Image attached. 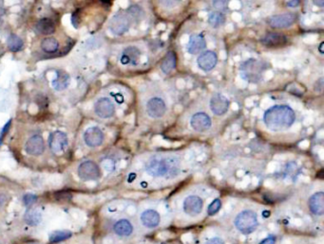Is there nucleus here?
Returning <instances> with one entry per match:
<instances>
[{"label":"nucleus","mask_w":324,"mask_h":244,"mask_svg":"<svg viewBox=\"0 0 324 244\" xmlns=\"http://www.w3.org/2000/svg\"><path fill=\"white\" fill-rule=\"evenodd\" d=\"M296 17L297 15L292 12L280 13L271 16L268 19V23L271 26V28L274 29H285L295 23Z\"/></svg>","instance_id":"6e6552de"},{"label":"nucleus","mask_w":324,"mask_h":244,"mask_svg":"<svg viewBox=\"0 0 324 244\" xmlns=\"http://www.w3.org/2000/svg\"><path fill=\"white\" fill-rule=\"evenodd\" d=\"M183 208L185 214L189 215L190 217H196L201 214L204 208V202L201 198L196 195H191L185 199Z\"/></svg>","instance_id":"1a4fd4ad"},{"label":"nucleus","mask_w":324,"mask_h":244,"mask_svg":"<svg viewBox=\"0 0 324 244\" xmlns=\"http://www.w3.org/2000/svg\"><path fill=\"white\" fill-rule=\"evenodd\" d=\"M208 23L212 28L217 29L226 23V15L223 12H212L208 17Z\"/></svg>","instance_id":"c85d7f7f"},{"label":"nucleus","mask_w":324,"mask_h":244,"mask_svg":"<svg viewBox=\"0 0 324 244\" xmlns=\"http://www.w3.org/2000/svg\"><path fill=\"white\" fill-rule=\"evenodd\" d=\"M190 124L196 132L203 133L211 127L212 121L210 116L204 113H196L190 119Z\"/></svg>","instance_id":"f3484780"},{"label":"nucleus","mask_w":324,"mask_h":244,"mask_svg":"<svg viewBox=\"0 0 324 244\" xmlns=\"http://www.w3.org/2000/svg\"><path fill=\"white\" fill-rule=\"evenodd\" d=\"M48 147L55 154L63 153L68 147V137L61 131H55L48 138Z\"/></svg>","instance_id":"423d86ee"},{"label":"nucleus","mask_w":324,"mask_h":244,"mask_svg":"<svg viewBox=\"0 0 324 244\" xmlns=\"http://www.w3.org/2000/svg\"><path fill=\"white\" fill-rule=\"evenodd\" d=\"M314 4L317 5V6H320V7H324V0H321V1H314Z\"/></svg>","instance_id":"a19ab883"},{"label":"nucleus","mask_w":324,"mask_h":244,"mask_svg":"<svg viewBox=\"0 0 324 244\" xmlns=\"http://www.w3.org/2000/svg\"><path fill=\"white\" fill-rule=\"evenodd\" d=\"M177 65V55L173 50L168 51L161 63V70L165 74H169L175 70Z\"/></svg>","instance_id":"5701e85b"},{"label":"nucleus","mask_w":324,"mask_h":244,"mask_svg":"<svg viewBox=\"0 0 324 244\" xmlns=\"http://www.w3.org/2000/svg\"><path fill=\"white\" fill-rule=\"evenodd\" d=\"M85 143L92 148L100 146L104 141V134L98 127H90L85 131Z\"/></svg>","instance_id":"2eb2a0df"},{"label":"nucleus","mask_w":324,"mask_h":244,"mask_svg":"<svg viewBox=\"0 0 324 244\" xmlns=\"http://www.w3.org/2000/svg\"><path fill=\"white\" fill-rule=\"evenodd\" d=\"M78 176L84 181H94L100 178L101 171L96 163L85 161L81 163L77 170Z\"/></svg>","instance_id":"39448f33"},{"label":"nucleus","mask_w":324,"mask_h":244,"mask_svg":"<svg viewBox=\"0 0 324 244\" xmlns=\"http://www.w3.org/2000/svg\"><path fill=\"white\" fill-rule=\"evenodd\" d=\"M300 1H299V0H294V1H288L287 3H286V5L288 6V7H291V8H294V7H297V6H299L300 5Z\"/></svg>","instance_id":"ea45409f"},{"label":"nucleus","mask_w":324,"mask_h":244,"mask_svg":"<svg viewBox=\"0 0 324 244\" xmlns=\"http://www.w3.org/2000/svg\"><path fill=\"white\" fill-rule=\"evenodd\" d=\"M24 220L31 226H37L42 221V213L38 209H30L26 212Z\"/></svg>","instance_id":"a878e982"},{"label":"nucleus","mask_w":324,"mask_h":244,"mask_svg":"<svg viewBox=\"0 0 324 244\" xmlns=\"http://www.w3.org/2000/svg\"><path fill=\"white\" fill-rule=\"evenodd\" d=\"M70 81H71V78L68 73L62 70H56V78L52 81L51 85L55 90L62 91L68 87Z\"/></svg>","instance_id":"4be33fe9"},{"label":"nucleus","mask_w":324,"mask_h":244,"mask_svg":"<svg viewBox=\"0 0 324 244\" xmlns=\"http://www.w3.org/2000/svg\"><path fill=\"white\" fill-rule=\"evenodd\" d=\"M130 25H131V17L128 15V13L119 12L116 15H114L113 18L110 20L109 29L114 35H122L129 30Z\"/></svg>","instance_id":"0eeeda50"},{"label":"nucleus","mask_w":324,"mask_h":244,"mask_svg":"<svg viewBox=\"0 0 324 244\" xmlns=\"http://www.w3.org/2000/svg\"><path fill=\"white\" fill-rule=\"evenodd\" d=\"M218 57L214 51L206 50L201 53V55L198 57L197 64L199 68L204 71H210L216 67Z\"/></svg>","instance_id":"dca6fc26"},{"label":"nucleus","mask_w":324,"mask_h":244,"mask_svg":"<svg viewBox=\"0 0 324 244\" xmlns=\"http://www.w3.org/2000/svg\"><path fill=\"white\" fill-rule=\"evenodd\" d=\"M161 218L159 213L153 209H147L144 211L141 215V221L145 227L154 228L160 223Z\"/></svg>","instance_id":"412c9836"},{"label":"nucleus","mask_w":324,"mask_h":244,"mask_svg":"<svg viewBox=\"0 0 324 244\" xmlns=\"http://www.w3.org/2000/svg\"><path fill=\"white\" fill-rule=\"evenodd\" d=\"M324 78H321V79H319L318 81H316L315 84H314V90H315V92H317V93H322V92L324 91Z\"/></svg>","instance_id":"f704fd0d"},{"label":"nucleus","mask_w":324,"mask_h":244,"mask_svg":"<svg viewBox=\"0 0 324 244\" xmlns=\"http://www.w3.org/2000/svg\"><path fill=\"white\" fill-rule=\"evenodd\" d=\"M210 109L216 116H223L228 112L229 101L223 94H214L210 100Z\"/></svg>","instance_id":"9d476101"},{"label":"nucleus","mask_w":324,"mask_h":244,"mask_svg":"<svg viewBox=\"0 0 324 244\" xmlns=\"http://www.w3.org/2000/svg\"><path fill=\"white\" fill-rule=\"evenodd\" d=\"M36 31L40 35H52L55 32V24L49 18H42L36 24Z\"/></svg>","instance_id":"b1692460"},{"label":"nucleus","mask_w":324,"mask_h":244,"mask_svg":"<svg viewBox=\"0 0 324 244\" xmlns=\"http://www.w3.org/2000/svg\"><path fill=\"white\" fill-rule=\"evenodd\" d=\"M167 106L160 98H152L146 103V114L151 118H160L165 115Z\"/></svg>","instance_id":"9b49d317"},{"label":"nucleus","mask_w":324,"mask_h":244,"mask_svg":"<svg viewBox=\"0 0 324 244\" xmlns=\"http://www.w3.org/2000/svg\"><path fill=\"white\" fill-rule=\"evenodd\" d=\"M261 43L264 47L270 48L284 47L288 43V38L286 35L278 33H268L262 37Z\"/></svg>","instance_id":"f8f14e48"},{"label":"nucleus","mask_w":324,"mask_h":244,"mask_svg":"<svg viewBox=\"0 0 324 244\" xmlns=\"http://www.w3.org/2000/svg\"><path fill=\"white\" fill-rule=\"evenodd\" d=\"M127 13L131 18L138 20V19L142 18L144 12H143V9L141 7H139L138 5H134L127 11Z\"/></svg>","instance_id":"7c9ffc66"},{"label":"nucleus","mask_w":324,"mask_h":244,"mask_svg":"<svg viewBox=\"0 0 324 244\" xmlns=\"http://www.w3.org/2000/svg\"><path fill=\"white\" fill-rule=\"evenodd\" d=\"M309 209L313 214L322 216L324 213V193L317 192L309 199Z\"/></svg>","instance_id":"aec40b11"},{"label":"nucleus","mask_w":324,"mask_h":244,"mask_svg":"<svg viewBox=\"0 0 324 244\" xmlns=\"http://www.w3.org/2000/svg\"><path fill=\"white\" fill-rule=\"evenodd\" d=\"M221 207H222L221 200L220 199H215L208 207V209H207L208 215H210V216L215 215L216 213L219 212V210L221 209Z\"/></svg>","instance_id":"2f4dec72"},{"label":"nucleus","mask_w":324,"mask_h":244,"mask_svg":"<svg viewBox=\"0 0 324 244\" xmlns=\"http://www.w3.org/2000/svg\"><path fill=\"white\" fill-rule=\"evenodd\" d=\"M275 243H276L275 238L274 237H269V238L264 240L260 244H275Z\"/></svg>","instance_id":"58836bf2"},{"label":"nucleus","mask_w":324,"mask_h":244,"mask_svg":"<svg viewBox=\"0 0 324 244\" xmlns=\"http://www.w3.org/2000/svg\"><path fill=\"white\" fill-rule=\"evenodd\" d=\"M206 47V42L203 35H194L190 37L187 44V52L191 55H197Z\"/></svg>","instance_id":"6ab92c4d"},{"label":"nucleus","mask_w":324,"mask_h":244,"mask_svg":"<svg viewBox=\"0 0 324 244\" xmlns=\"http://www.w3.org/2000/svg\"><path fill=\"white\" fill-rule=\"evenodd\" d=\"M141 57L140 50L135 47H129L124 49L121 55V64L124 66L132 65L137 66Z\"/></svg>","instance_id":"a211bd4d"},{"label":"nucleus","mask_w":324,"mask_h":244,"mask_svg":"<svg viewBox=\"0 0 324 244\" xmlns=\"http://www.w3.org/2000/svg\"><path fill=\"white\" fill-rule=\"evenodd\" d=\"M95 114L101 118H108L114 115V105L108 98H101L94 105Z\"/></svg>","instance_id":"4468645a"},{"label":"nucleus","mask_w":324,"mask_h":244,"mask_svg":"<svg viewBox=\"0 0 324 244\" xmlns=\"http://www.w3.org/2000/svg\"><path fill=\"white\" fill-rule=\"evenodd\" d=\"M161 3L165 6V7H174L176 5H178L180 2L179 1H161Z\"/></svg>","instance_id":"e433bc0d"},{"label":"nucleus","mask_w":324,"mask_h":244,"mask_svg":"<svg viewBox=\"0 0 324 244\" xmlns=\"http://www.w3.org/2000/svg\"><path fill=\"white\" fill-rule=\"evenodd\" d=\"M1 143H2V138H0V145H1Z\"/></svg>","instance_id":"37998d69"},{"label":"nucleus","mask_w":324,"mask_h":244,"mask_svg":"<svg viewBox=\"0 0 324 244\" xmlns=\"http://www.w3.org/2000/svg\"><path fill=\"white\" fill-rule=\"evenodd\" d=\"M269 65L258 59H248L240 65V76L245 81L258 83L262 81L264 73L268 70Z\"/></svg>","instance_id":"7ed1b4c3"},{"label":"nucleus","mask_w":324,"mask_h":244,"mask_svg":"<svg viewBox=\"0 0 324 244\" xmlns=\"http://www.w3.org/2000/svg\"><path fill=\"white\" fill-rule=\"evenodd\" d=\"M37 201V197L35 194H26L24 197H23V203H24L25 206L26 207H30V206H33L35 203Z\"/></svg>","instance_id":"72a5a7b5"},{"label":"nucleus","mask_w":324,"mask_h":244,"mask_svg":"<svg viewBox=\"0 0 324 244\" xmlns=\"http://www.w3.org/2000/svg\"><path fill=\"white\" fill-rule=\"evenodd\" d=\"M72 232L68 230H58L54 232L50 233L49 235V243L51 244H58L61 242L67 241L72 237Z\"/></svg>","instance_id":"cd10ccee"},{"label":"nucleus","mask_w":324,"mask_h":244,"mask_svg":"<svg viewBox=\"0 0 324 244\" xmlns=\"http://www.w3.org/2000/svg\"><path fill=\"white\" fill-rule=\"evenodd\" d=\"M257 214L252 210H244L238 214L235 219V225L240 232L250 234L254 232L258 226Z\"/></svg>","instance_id":"20e7f679"},{"label":"nucleus","mask_w":324,"mask_h":244,"mask_svg":"<svg viewBox=\"0 0 324 244\" xmlns=\"http://www.w3.org/2000/svg\"><path fill=\"white\" fill-rule=\"evenodd\" d=\"M213 6L216 10H218L217 12H226L228 8V1L215 0V1H213Z\"/></svg>","instance_id":"473e14b6"},{"label":"nucleus","mask_w":324,"mask_h":244,"mask_svg":"<svg viewBox=\"0 0 324 244\" xmlns=\"http://www.w3.org/2000/svg\"><path fill=\"white\" fill-rule=\"evenodd\" d=\"M113 229H114V232L116 233L120 237H129L133 232V227H132V223L128 220H125V219L117 221L114 224Z\"/></svg>","instance_id":"393cba45"},{"label":"nucleus","mask_w":324,"mask_h":244,"mask_svg":"<svg viewBox=\"0 0 324 244\" xmlns=\"http://www.w3.org/2000/svg\"><path fill=\"white\" fill-rule=\"evenodd\" d=\"M145 171L153 177H174L180 171L179 161L175 157L155 155L146 163Z\"/></svg>","instance_id":"f03ea898"},{"label":"nucleus","mask_w":324,"mask_h":244,"mask_svg":"<svg viewBox=\"0 0 324 244\" xmlns=\"http://www.w3.org/2000/svg\"><path fill=\"white\" fill-rule=\"evenodd\" d=\"M58 47H59V43L53 37H47L43 39L41 42V48L46 53H54L57 51Z\"/></svg>","instance_id":"bb28decb"},{"label":"nucleus","mask_w":324,"mask_h":244,"mask_svg":"<svg viewBox=\"0 0 324 244\" xmlns=\"http://www.w3.org/2000/svg\"><path fill=\"white\" fill-rule=\"evenodd\" d=\"M44 150H45L44 139L39 135H36L30 138L25 145L26 152L33 156L41 155L44 152Z\"/></svg>","instance_id":"ddd939ff"},{"label":"nucleus","mask_w":324,"mask_h":244,"mask_svg":"<svg viewBox=\"0 0 324 244\" xmlns=\"http://www.w3.org/2000/svg\"><path fill=\"white\" fill-rule=\"evenodd\" d=\"M295 119V112L287 105H275L269 108L264 116V124L274 132L290 128L294 124Z\"/></svg>","instance_id":"f257e3e1"},{"label":"nucleus","mask_w":324,"mask_h":244,"mask_svg":"<svg viewBox=\"0 0 324 244\" xmlns=\"http://www.w3.org/2000/svg\"><path fill=\"white\" fill-rule=\"evenodd\" d=\"M24 46V43L22 41V39L20 37H18L17 35H11L8 38V47L10 48L11 51L13 52H17L19 50L22 49V47Z\"/></svg>","instance_id":"c756f323"},{"label":"nucleus","mask_w":324,"mask_h":244,"mask_svg":"<svg viewBox=\"0 0 324 244\" xmlns=\"http://www.w3.org/2000/svg\"><path fill=\"white\" fill-rule=\"evenodd\" d=\"M56 198L58 200H70V199H72V194L69 192H66V191H62L56 194Z\"/></svg>","instance_id":"c9c22d12"},{"label":"nucleus","mask_w":324,"mask_h":244,"mask_svg":"<svg viewBox=\"0 0 324 244\" xmlns=\"http://www.w3.org/2000/svg\"><path fill=\"white\" fill-rule=\"evenodd\" d=\"M206 244H225L224 241L221 240L220 238H213L211 240H209Z\"/></svg>","instance_id":"4c0bfd02"},{"label":"nucleus","mask_w":324,"mask_h":244,"mask_svg":"<svg viewBox=\"0 0 324 244\" xmlns=\"http://www.w3.org/2000/svg\"><path fill=\"white\" fill-rule=\"evenodd\" d=\"M324 42H323V43L321 44V46H320V48H319V50H320V52H321V54H324V48H323V47H324Z\"/></svg>","instance_id":"79ce46f5"}]
</instances>
